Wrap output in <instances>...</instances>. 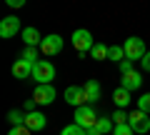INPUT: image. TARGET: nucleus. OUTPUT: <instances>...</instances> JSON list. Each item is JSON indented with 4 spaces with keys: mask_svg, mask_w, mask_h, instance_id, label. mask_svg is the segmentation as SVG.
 <instances>
[{
    "mask_svg": "<svg viewBox=\"0 0 150 135\" xmlns=\"http://www.w3.org/2000/svg\"><path fill=\"white\" fill-rule=\"evenodd\" d=\"M33 80H35L38 85H50V83L55 80V65L50 63V60L35 63V68H33Z\"/></svg>",
    "mask_w": 150,
    "mask_h": 135,
    "instance_id": "1",
    "label": "nucleus"
},
{
    "mask_svg": "<svg viewBox=\"0 0 150 135\" xmlns=\"http://www.w3.org/2000/svg\"><path fill=\"white\" fill-rule=\"evenodd\" d=\"M75 125H80L83 130H90L98 125V113L90 105H83V108H75Z\"/></svg>",
    "mask_w": 150,
    "mask_h": 135,
    "instance_id": "2",
    "label": "nucleus"
},
{
    "mask_svg": "<svg viewBox=\"0 0 150 135\" xmlns=\"http://www.w3.org/2000/svg\"><path fill=\"white\" fill-rule=\"evenodd\" d=\"M70 40H73V48L78 50V55H88V53L93 50V45H95V43H93V35H90V33L85 30V28H80V30H75V33H73V38H70Z\"/></svg>",
    "mask_w": 150,
    "mask_h": 135,
    "instance_id": "3",
    "label": "nucleus"
},
{
    "mask_svg": "<svg viewBox=\"0 0 150 135\" xmlns=\"http://www.w3.org/2000/svg\"><path fill=\"white\" fill-rule=\"evenodd\" d=\"M123 50H125V58L133 60V63H135V60H143L145 53H148L143 38H128V40H125V45H123Z\"/></svg>",
    "mask_w": 150,
    "mask_h": 135,
    "instance_id": "4",
    "label": "nucleus"
},
{
    "mask_svg": "<svg viewBox=\"0 0 150 135\" xmlns=\"http://www.w3.org/2000/svg\"><path fill=\"white\" fill-rule=\"evenodd\" d=\"M63 45H65V40L60 38L58 33H53V35H45V38H43L40 53H43V55H48V58H53V55H58L60 50H63Z\"/></svg>",
    "mask_w": 150,
    "mask_h": 135,
    "instance_id": "5",
    "label": "nucleus"
},
{
    "mask_svg": "<svg viewBox=\"0 0 150 135\" xmlns=\"http://www.w3.org/2000/svg\"><path fill=\"white\" fill-rule=\"evenodd\" d=\"M18 33H23L20 28V20H18V15H5L3 20H0V38H15Z\"/></svg>",
    "mask_w": 150,
    "mask_h": 135,
    "instance_id": "6",
    "label": "nucleus"
},
{
    "mask_svg": "<svg viewBox=\"0 0 150 135\" xmlns=\"http://www.w3.org/2000/svg\"><path fill=\"white\" fill-rule=\"evenodd\" d=\"M65 103L73 105V108H83L88 103V95H85V88L83 85H70L65 90Z\"/></svg>",
    "mask_w": 150,
    "mask_h": 135,
    "instance_id": "7",
    "label": "nucleus"
},
{
    "mask_svg": "<svg viewBox=\"0 0 150 135\" xmlns=\"http://www.w3.org/2000/svg\"><path fill=\"white\" fill-rule=\"evenodd\" d=\"M128 125L135 130V133H148L150 130V115L143 113V110H135V113H130Z\"/></svg>",
    "mask_w": 150,
    "mask_h": 135,
    "instance_id": "8",
    "label": "nucleus"
},
{
    "mask_svg": "<svg viewBox=\"0 0 150 135\" xmlns=\"http://www.w3.org/2000/svg\"><path fill=\"white\" fill-rule=\"evenodd\" d=\"M33 100H35L38 105H50V103H55V88H53V85H35Z\"/></svg>",
    "mask_w": 150,
    "mask_h": 135,
    "instance_id": "9",
    "label": "nucleus"
},
{
    "mask_svg": "<svg viewBox=\"0 0 150 135\" xmlns=\"http://www.w3.org/2000/svg\"><path fill=\"white\" fill-rule=\"evenodd\" d=\"M48 125V120H45L43 113H38V110H33V113L25 115V128L30 130V133H40V130Z\"/></svg>",
    "mask_w": 150,
    "mask_h": 135,
    "instance_id": "10",
    "label": "nucleus"
},
{
    "mask_svg": "<svg viewBox=\"0 0 150 135\" xmlns=\"http://www.w3.org/2000/svg\"><path fill=\"white\" fill-rule=\"evenodd\" d=\"M20 38H23V43H25V48H40V45H43V35H40L38 28H23Z\"/></svg>",
    "mask_w": 150,
    "mask_h": 135,
    "instance_id": "11",
    "label": "nucleus"
},
{
    "mask_svg": "<svg viewBox=\"0 0 150 135\" xmlns=\"http://www.w3.org/2000/svg\"><path fill=\"white\" fill-rule=\"evenodd\" d=\"M140 85H143V75L140 73H125V75H120V88H125L128 93H135L140 90Z\"/></svg>",
    "mask_w": 150,
    "mask_h": 135,
    "instance_id": "12",
    "label": "nucleus"
},
{
    "mask_svg": "<svg viewBox=\"0 0 150 135\" xmlns=\"http://www.w3.org/2000/svg\"><path fill=\"white\" fill-rule=\"evenodd\" d=\"M33 68H35V65H30L28 60L18 58L15 63H13V75H15L18 80H28V78H33Z\"/></svg>",
    "mask_w": 150,
    "mask_h": 135,
    "instance_id": "13",
    "label": "nucleus"
},
{
    "mask_svg": "<svg viewBox=\"0 0 150 135\" xmlns=\"http://www.w3.org/2000/svg\"><path fill=\"white\" fill-rule=\"evenodd\" d=\"M130 100H133V95H130V93L125 90V88H118V90L112 93V103L118 105L120 110H125V108H128V105H130Z\"/></svg>",
    "mask_w": 150,
    "mask_h": 135,
    "instance_id": "14",
    "label": "nucleus"
},
{
    "mask_svg": "<svg viewBox=\"0 0 150 135\" xmlns=\"http://www.w3.org/2000/svg\"><path fill=\"white\" fill-rule=\"evenodd\" d=\"M83 88H85L88 103H95L98 98H100V83H98V80H88V83H85V85H83Z\"/></svg>",
    "mask_w": 150,
    "mask_h": 135,
    "instance_id": "15",
    "label": "nucleus"
},
{
    "mask_svg": "<svg viewBox=\"0 0 150 135\" xmlns=\"http://www.w3.org/2000/svg\"><path fill=\"white\" fill-rule=\"evenodd\" d=\"M108 60H112V63H123V60H125L123 45H110V48H108Z\"/></svg>",
    "mask_w": 150,
    "mask_h": 135,
    "instance_id": "16",
    "label": "nucleus"
},
{
    "mask_svg": "<svg viewBox=\"0 0 150 135\" xmlns=\"http://www.w3.org/2000/svg\"><path fill=\"white\" fill-rule=\"evenodd\" d=\"M108 48L110 45H103V43H95L90 50V58L93 60H108Z\"/></svg>",
    "mask_w": 150,
    "mask_h": 135,
    "instance_id": "17",
    "label": "nucleus"
},
{
    "mask_svg": "<svg viewBox=\"0 0 150 135\" xmlns=\"http://www.w3.org/2000/svg\"><path fill=\"white\" fill-rule=\"evenodd\" d=\"M25 115H28V113H20V110H10V113H8V123H10L13 128H20V125H25Z\"/></svg>",
    "mask_w": 150,
    "mask_h": 135,
    "instance_id": "18",
    "label": "nucleus"
},
{
    "mask_svg": "<svg viewBox=\"0 0 150 135\" xmlns=\"http://www.w3.org/2000/svg\"><path fill=\"white\" fill-rule=\"evenodd\" d=\"M95 128L105 135V133H112V130H115V123H112V118H98V125H95Z\"/></svg>",
    "mask_w": 150,
    "mask_h": 135,
    "instance_id": "19",
    "label": "nucleus"
},
{
    "mask_svg": "<svg viewBox=\"0 0 150 135\" xmlns=\"http://www.w3.org/2000/svg\"><path fill=\"white\" fill-rule=\"evenodd\" d=\"M60 135H88V133L80 128V125H75V123H73V125H65V128L60 130Z\"/></svg>",
    "mask_w": 150,
    "mask_h": 135,
    "instance_id": "20",
    "label": "nucleus"
},
{
    "mask_svg": "<svg viewBox=\"0 0 150 135\" xmlns=\"http://www.w3.org/2000/svg\"><path fill=\"white\" fill-rule=\"evenodd\" d=\"M20 58H23V60H28L30 65L40 63V60H38V50H35V48H25V50H23V55H20Z\"/></svg>",
    "mask_w": 150,
    "mask_h": 135,
    "instance_id": "21",
    "label": "nucleus"
},
{
    "mask_svg": "<svg viewBox=\"0 0 150 135\" xmlns=\"http://www.w3.org/2000/svg\"><path fill=\"white\" fill-rule=\"evenodd\" d=\"M138 110H143V113L150 115V93H145V95L138 98Z\"/></svg>",
    "mask_w": 150,
    "mask_h": 135,
    "instance_id": "22",
    "label": "nucleus"
},
{
    "mask_svg": "<svg viewBox=\"0 0 150 135\" xmlns=\"http://www.w3.org/2000/svg\"><path fill=\"white\" fill-rule=\"evenodd\" d=\"M128 118H130V113H125V110H118V113L112 115V123H115V125H125V123H128Z\"/></svg>",
    "mask_w": 150,
    "mask_h": 135,
    "instance_id": "23",
    "label": "nucleus"
},
{
    "mask_svg": "<svg viewBox=\"0 0 150 135\" xmlns=\"http://www.w3.org/2000/svg\"><path fill=\"white\" fill-rule=\"evenodd\" d=\"M112 135H135V130L130 128L128 123H125V125H115V130H112Z\"/></svg>",
    "mask_w": 150,
    "mask_h": 135,
    "instance_id": "24",
    "label": "nucleus"
},
{
    "mask_svg": "<svg viewBox=\"0 0 150 135\" xmlns=\"http://www.w3.org/2000/svg\"><path fill=\"white\" fill-rule=\"evenodd\" d=\"M125 73H133V60H128V58L120 63V75H125Z\"/></svg>",
    "mask_w": 150,
    "mask_h": 135,
    "instance_id": "25",
    "label": "nucleus"
},
{
    "mask_svg": "<svg viewBox=\"0 0 150 135\" xmlns=\"http://www.w3.org/2000/svg\"><path fill=\"white\" fill-rule=\"evenodd\" d=\"M8 135H30V130L25 128V125H20V128H10V133Z\"/></svg>",
    "mask_w": 150,
    "mask_h": 135,
    "instance_id": "26",
    "label": "nucleus"
},
{
    "mask_svg": "<svg viewBox=\"0 0 150 135\" xmlns=\"http://www.w3.org/2000/svg\"><path fill=\"white\" fill-rule=\"evenodd\" d=\"M23 5H25V0H8V8L10 10H20Z\"/></svg>",
    "mask_w": 150,
    "mask_h": 135,
    "instance_id": "27",
    "label": "nucleus"
},
{
    "mask_svg": "<svg viewBox=\"0 0 150 135\" xmlns=\"http://www.w3.org/2000/svg\"><path fill=\"white\" fill-rule=\"evenodd\" d=\"M140 65H143V70H148V73H150V50L145 53V58L140 60Z\"/></svg>",
    "mask_w": 150,
    "mask_h": 135,
    "instance_id": "28",
    "label": "nucleus"
},
{
    "mask_svg": "<svg viewBox=\"0 0 150 135\" xmlns=\"http://www.w3.org/2000/svg\"><path fill=\"white\" fill-rule=\"evenodd\" d=\"M35 100H33V98H30V100H25V110H28V113H33V110H35Z\"/></svg>",
    "mask_w": 150,
    "mask_h": 135,
    "instance_id": "29",
    "label": "nucleus"
},
{
    "mask_svg": "<svg viewBox=\"0 0 150 135\" xmlns=\"http://www.w3.org/2000/svg\"><path fill=\"white\" fill-rule=\"evenodd\" d=\"M85 133H88V135H103V133H100L98 128H90V130H85Z\"/></svg>",
    "mask_w": 150,
    "mask_h": 135,
    "instance_id": "30",
    "label": "nucleus"
}]
</instances>
